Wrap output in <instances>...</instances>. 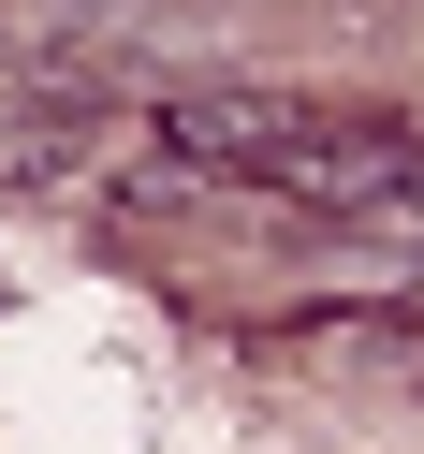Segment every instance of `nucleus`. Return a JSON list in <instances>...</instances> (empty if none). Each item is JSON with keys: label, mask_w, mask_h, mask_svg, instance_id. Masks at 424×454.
Returning a JSON list of instances; mask_svg holds the SVG:
<instances>
[{"label": "nucleus", "mask_w": 424, "mask_h": 454, "mask_svg": "<svg viewBox=\"0 0 424 454\" xmlns=\"http://www.w3.org/2000/svg\"><path fill=\"white\" fill-rule=\"evenodd\" d=\"M73 147H89V103H15V176H44V161H73Z\"/></svg>", "instance_id": "obj_2"}, {"label": "nucleus", "mask_w": 424, "mask_h": 454, "mask_svg": "<svg viewBox=\"0 0 424 454\" xmlns=\"http://www.w3.org/2000/svg\"><path fill=\"white\" fill-rule=\"evenodd\" d=\"M249 191H278V206H336V220L410 206V191H424V132H410V118H322V103H307L293 147H278Z\"/></svg>", "instance_id": "obj_1"}]
</instances>
